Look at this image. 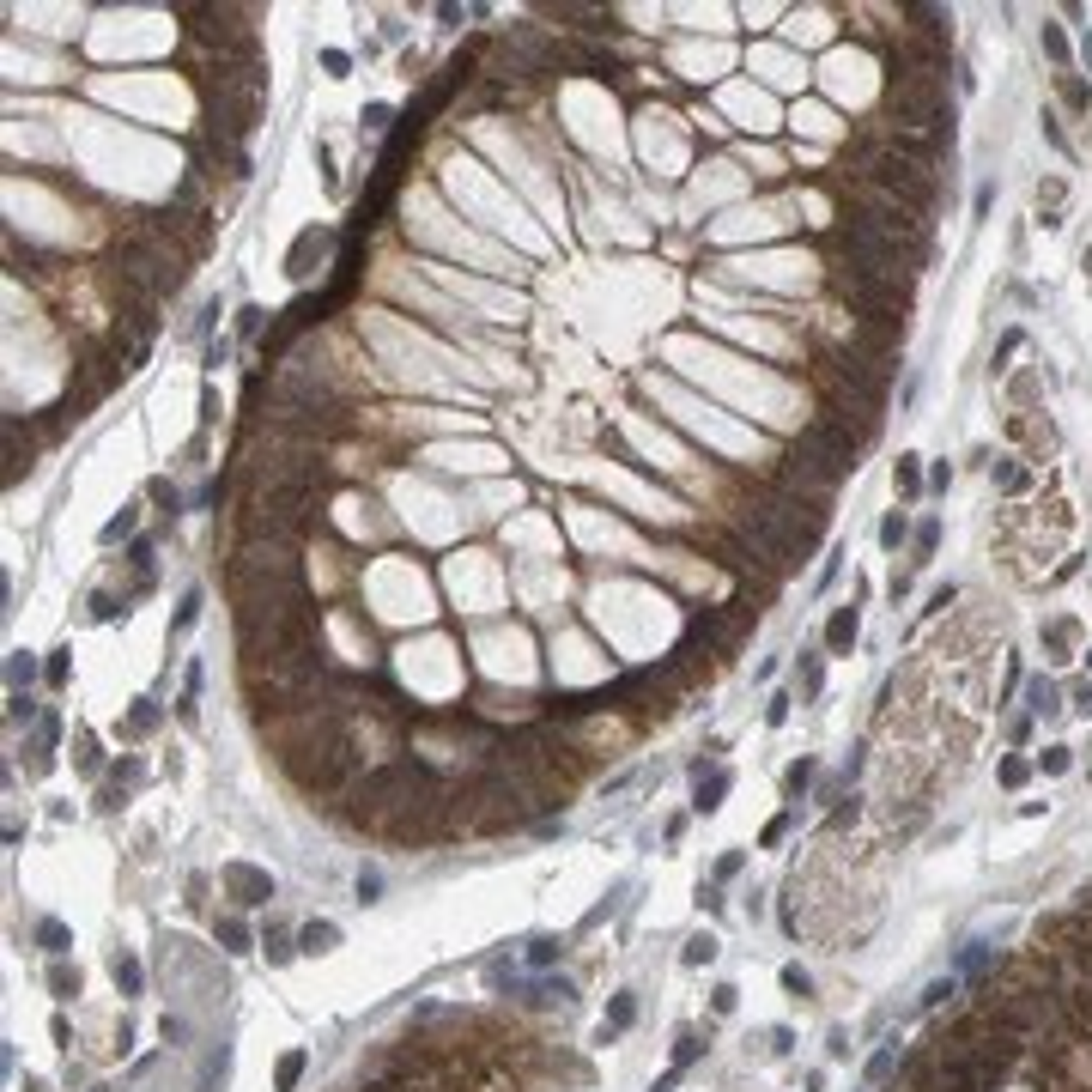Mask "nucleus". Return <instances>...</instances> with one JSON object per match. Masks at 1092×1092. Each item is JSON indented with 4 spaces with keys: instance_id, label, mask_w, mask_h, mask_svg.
<instances>
[{
    "instance_id": "nucleus-1",
    "label": "nucleus",
    "mask_w": 1092,
    "mask_h": 1092,
    "mask_svg": "<svg viewBox=\"0 0 1092 1092\" xmlns=\"http://www.w3.org/2000/svg\"><path fill=\"white\" fill-rule=\"evenodd\" d=\"M189 261H195V255H182L170 237H152V231H140L134 218H128V225L116 231V268H109V273L128 279L140 298L158 304V298H177V291H182Z\"/></svg>"
},
{
    "instance_id": "nucleus-2",
    "label": "nucleus",
    "mask_w": 1092,
    "mask_h": 1092,
    "mask_svg": "<svg viewBox=\"0 0 1092 1092\" xmlns=\"http://www.w3.org/2000/svg\"><path fill=\"white\" fill-rule=\"evenodd\" d=\"M225 589H231V601H237V595H273V589H310V583H304L298 546L237 540L231 558H225Z\"/></svg>"
},
{
    "instance_id": "nucleus-3",
    "label": "nucleus",
    "mask_w": 1092,
    "mask_h": 1092,
    "mask_svg": "<svg viewBox=\"0 0 1092 1092\" xmlns=\"http://www.w3.org/2000/svg\"><path fill=\"white\" fill-rule=\"evenodd\" d=\"M832 291L850 298L856 316H904V310H911V279H904V273H868V268L837 261V268H832Z\"/></svg>"
},
{
    "instance_id": "nucleus-4",
    "label": "nucleus",
    "mask_w": 1092,
    "mask_h": 1092,
    "mask_svg": "<svg viewBox=\"0 0 1092 1092\" xmlns=\"http://www.w3.org/2000/svg\"><path fill=\"white\" fill-rule=\"evenodd\" d=\"M850 467L844 461H832V456H819L814 443H795L783 461H777V486L783 492H801V498H825L832 504V492H837V479H844Z\"/></svg>"
},
{
    "instance_id": "nucleus-5",
    "label": "nucleus",
    "mask_w": 1092,
    "mask_h": 1092,
    "mask_svg": "<svg viewBox=\"0 0 1092 1092\" xmlns=\"http://www.w3.org/2000/svg\"><path fill=\"white\" fill-rule=\"evenodd\" d=\"M225 886L237 892V904H261V898H273V880H268V874H255V868H243V862H231V868H225Z\"/></svg>"
},
{
    "instance_id": "nucleus-6",
    "label": "nucleus",
    "mask_w": 1092,
    "mask_h": 1092,
    "mask_svg": "<svg viewBox=\"0 0 1092 1092\" xmlns=\"http://www.w3.org/2000/svg\"><path fill=\"white\" fill-rule=\"evenodd\" d=\"M825 644H832L837 655H850V644H856V607H837V613L825 619Z\"/></svg>"
},
{
    "instance_id": "nucleus-7",
    "label": "nucleus",
    "mask_w": 1092,
    "mask_h": 1092,
    "mask_svg": "<svg viewBox=\"0 0 1092 1092\" xmlns=\"http://www.w3.org/2000/svg\"><path fill=\"white\" fill-rule=\"evenodd\" d=\"M723 795H728V771H710V777H698V814H716L723 807Z\"/></svg>"
},
{
    "instance_id": "nucleus-8",
    "label": "nucleus",
    "mask_w": 1092,
    "mask_h": 1092,
    "mask_svg": "<svg viewBox=\"0 0 1092 1092\" xmlns=\"http://www.w3.org/2000/svg\"><path fill=\"white\" fill-rule=\"evenodd\" d=\"M304 1068H310V1056H304V1050H291V1056H279V1068H273V1086H279V1092H298V1081H304Z\"/></svg>"
},
{
    "instance_id": "nucleus-9",
    "label": "nucleus",
    "mask_w": 1092,
    "mask_h": 1092,
    "mask_svg": "<svg viewBox=\"0 0 1092 1092\" xmlns=\"http://www.w3.org/2000/svg\"><path fill=\"white\" fill-rule=\"evenodd\" d=\"M334 941H340L334 923H304V929H298V947H304V953H328Z\"/></svg>"
},
{
    "instance_id": "nucleus-10",
    "label": "nucleus",
    "mask_w": 1092,
    "mask_h": 1092,
    "mask_svg": "<svg viewBox=\"0 0 1092 1092\" xmlns=\"http://www.w3.org/2000/svg\"><path fill=\"white\" fill-rule=\"evenodd\" d=\"M109 971H116V989H122V995H140V959L116 953V965H109Z\"/></svg>"
},
{
    "instance_id": "nucleus-11",
    "label": "nucleus",
    "mask_w": 1092,
    "mask_h": 1092,
    "mask_svg": "<svg viewBox=\"0 0 1092 1092\" xmlns=\"http://www.w3.org/2000/svg\"><path fill=\"white\" fill-rule=\"evenodd\" d=\"M892 479H898V492H904V498H916V492H923V474H916V456H898Z\"/></svg>"
},
{
    "instance_id": "nucleus-12",
    "label": "nucleus",
    "mask_w": 1092,
    "mask_h": 1092,
    "mask_svg": "<svg viewBox=\"0 0 1092 1092\" xmlns=\"http://www.w3.org/2000/svg\"><path fill=\"white\" fill-rule=\"evenodd\" d=\"M631 1020H637V1002H631V995H613V1007H607V1032H626Z\"/></svg>"
},
{
    "instance_id": "nucleus-13",
    "label": "nucleus",
    "mask_w": 1092,
    "mask_h": 1092,
    "mask_svg": "<svg viewBox=\"0 0 1092 1092\" xmlns=\"http://www.w3.org/2000/svg\"><path fill=\"white\" fill-rule=\"evenodd\" d=\"M218 941H225V953H249V929L237 923V916H225V923H218Z\"/></svg>"
},
{
    "instance_id": "nucleus-14",
    "label": "nucleus",
    "mask_w": 1092,
    "mask_h": 1092,
    "mask_svg": "<svg viewBox=\"0 0 1092 1092\" xmlns=\"http://www.w3.org/2000/svg\"><path fill=\"white\" fill-rule=\"evenodd\" d=\"M892 1074H898V1050H874V1056H868V1081H874V1086L892 1081Z\"/></svg>"
},
{
    "instance_id": "nucleus-15",
    "label": "nucleus",
    "mask_w": 1092,
    "mask_h": 1092,
    "mask_svg": "<svg viewBox=\"0 0 1092 1092\" xmlns=\"http://www.w3.org/2000/svg\"><path fill=\"white\" fill-rule=\"evenodd\" d=\"M49 989L61 995V1002H67V995H80V971H67V965L55 959V965H49Z\"/></svg>"
},
{
    "instance_id": "nucleus-16",
    "label": "nucleus",
    "mask_w": 1092,
    "mask_h": 1092,
    "mask_svg": "<svg viewBox=\"0 0 1092 1092\" xmlns=\"http://www.w3.org/2000/svg\"><path fill=\"white\" fill-rule=\"evenodd\" d=\"M558 953H565V947H558L553 934H535V941H528V965H553Z\"/></svg>"
},
{
    "instance_id": "nucleus-17",
    "label": "nucleus",
    "mask_w": 1092,
    "mask_h": 1092,
    "mask_svg": "<svg viewBox=\"0 0 1092 1092\" xmlns=\"http://www.w3.org/2000/svg\"><path fill=\"white\" fill-rule=\"evenodd\" d=\"M1025 698H1032V710H1038V716H1050V710H1056V686H1050V680H1032V686H1025Z\"/></svg>"
},
{
    "instance_id": "nucleus-18",
    "label": "nucleus",
    "mask_w": 1092,
    "mask_h": 1092,
    "mask_svg": "<svg viewBox=\"0 0 1092 1092\" xmlns=\"http://www.w3.org/2000/svg\"><path fill=\"white\" fill-rule=\"evenodd\" d=\"M37 941H43V947H49V953H55V959H61V953H67V929H61V923H55V916H49V923H37Z\"/></svg>"
},
{
    "instance_id": "nucleus-19",
    "label": "nucleus",
    "mask_w": 1092,
    "mask_h": 1092,
    "mask_svg": "<svg viewBox=\"0 0 1092 1092\" xmlns=\"http://www.w3.org/2000/svg\"><path fill=\"white\" fill-rule=\"evenodd\" d=\"M261 947H268V959H273V965H286L291 953H298V947H291V934H286V929H268V941H261Z\"/></svg>"
},
{
    "instance_id": "nucleus-20",
    "label": "nucleus",
    "mask_w": 1092,
    "mask_h": 1092,
    "mask_svg": "<svg viewBox=\"0 0 1092 1092\" xmlns=\"http://www.w3.org/2000/svg\"><path fill=\"white\" fill-rule=\"evenodd\" d=\"M1044 55H1050L1056 67H1068V37H1062L1056 25H1044Z\"/></svg>"
},
{
    "instance_id": "nucleus-21",
    "label": "nucleus",
    "mask_w": 1092,
    "mask_h": 1092,
    "mask_svg": "<svg viewBox=\"0 0 1092 1092\" xmlns=\"http://www.w3.org/2000/svg\"><path fill=\"white\" fill-rule=\"evenodd\" d=\"M716 959V941H710V934H692V941H686V965H710Z\"/></svg>"
},
{
    "instance_id": "nucleus-22",
    "label": "nucleus",
    "mask_w": 1092,
    "mask_h": 1092,
    "mask_svg": "<svg viewBox=\"0 0 1092 1092\" xmlns=\"http://www.w3.org/2000/svg\"><path fill=\"white\" fill-rule=\"evenodd\" d=\"M904 535H911V528H904V516H886V522H880V546H886V553H898Z\"/></svg>"
},
{
    "instance_id": "nucleus-23",
    "label": "nucleus",
    "mask_w": 1092,
    "mask_h": 1092,
    "mask_svg": "<svg viewBox=\"0 0 1092 1092\" xmlns=\"http://www.w3.org/2000/svg\"><path fill=\"white\" fill-rule=\"evenodd\" d=\"M1062 103H1068V109H1086V103H1092V91L1074 80V73H1062Z\"/></svg>"
},
{
    "instance_id": "nucleus-24",
    "label": "nucleus",
    "mask_w": 1092,
    "mask_h": 1092,
    "mask_svg": "<svg viewBox=\"0 0 1092 1092\" xmlns=\"http://www.w3.org/2000/svg\"><path fill=\"white\" fill-rule=\"evenodd\" d=\"M134 522H140V516H134V510H122V516H116V522H103V546H116L122 535H134Z\"/></svg>"
},
{
    "instance_id": "nucleus-25",
    "label": "nucleus",
    "mask_w": 1092,
    "mask_h": 1092,
    "mask_svg": "<svg viewBox=\"0 0 1092 1092\" xmlns=\"http://www.w3.org/2000/svg\"><path fill=\"white\" fill-rule=\"evenodd\" d=\"M1025 777H1032V764H1025V759H1002V783H1007V789H1020Z\"/></svg>"
},
{
    "instance_id": "nucleus-26",
    "label": "nucleus",
    "mask_w": 1092,
    "mask_h": 1092,
    "mask_svg": "<svg viewBox=\"0 0 1092 1092\" xmlns=\"http://www.w3.org/2000/svg\"><path fill=\"white\" fill-rule=\"evenodd\" d=\"M783 989H789V995H807V989H814V977H807L801 965H783Z\"/></svg>"
},
{
    "instance_id": "nucleus-27",
    "label": "nucleus",
    "mask_w": 1092,
    "mask_h": 1092,
    "mask_svg": "<svg viewBox=\"0 0 1092 1092\" xmlns=\"http://www.w3.org/2000/svg\"><path fill=\"white\" fill-rule=\"evenodd\" d=\"M30 680H37V662L19 649V655H12V686H30Z\"/></svg>"
},
{
    "instance_id": "nucleus-28",
    "label": "nucleus",
    "mask_w": 1092,
    "mask_h": 1092,
    "mask_svg": "<svg viewBox=\"0 0 1092 1092\" xmlns=\"http://www.w3.org/2000/svg\"><path fill=\"white\" fill-rule=\"evenodd\" d=\"M819 680H825V674H819V655L801 649V686H807V692H819Z\"/></svg>"
},
{
    "instance_id": "nucleus-29",
    "label": "nucleus",
    "mask_w": 1092,
    "mask_h": 1092,
    "mask_svg": "<svg viewBox=\"0 0 1092 1092\" xmlns=\"http://www.w3.org/2000/svg\"><path fill=\"white\" fill-rule=\"evenodd\" d=\"M698 1050H704V1044H698L692 1032H680V1050H674V1068H686V1062H698Z\"/></svg>"
},
{
    "instance_id": "nucleus-30",
    "label": "nucleus",
    "mask_w": 1092,
    "mask_h": 1092,
    "mask_svg": "<svg viewBox=\"0 0 1092 1092\" xmlns=\"http://www.w3.org/2000/svg\"><path fill=\"white\" fill-rule=\"evenodd\" d=\"M807 777H814V764H807V759H801V764H789V777H783L789 795H801V789H807Z\"/></svg>"
},
{
    "instance_id": "nucleus-31",
    "label": "nucleus",
    "mask_w": 1092,
    "mask_h": 1092,
    "mask_svg": "<svg viewBox=\"0 0 1092 1092\" xmlns=\"http://www.w3.org/2000/svg\"><path fill=\"white\" fill-rule=\"evenodd\" d=\"M741 862H746V856H741V850H728L723 862H716V880H735V874H741Z\"/></svg>"
},
{
    "instance_id": "nucleus-32",
    "label": "nucleus",
    "mask_w": 1092,
    "mask_h": 1092,
    "mask_svg": "<svg viewBox=\"0 0 1092 1092\" xmlns=\"http://www.w3.org/2000/svg\"><path fill=\"white\" fill-rule=\"evenodd\" d=\"M237 334H243V340L261 334V310H243V316H237Z\"/></svg>"
},
{
    "instance_id": "nucleus-33",
    "label": "nucleus",
    "mask_w": 1092,
    "mask_h": 1092,
    "mask_svg": "<svg viewBox=\"0 0 1092 1092\" xmlns=\"http://www.w3.org/2000/svg\"><path fill=\"white\" fill-rule=\"evenodd\" d=\"M195 613H200V595H182V607H177V631H182V626H195Z\"/></svg>"
},
{
    "instance_id": "nucleus-34",
    "label": "nucleus",
    "mask_w": 1092,
    "mask_h": 1092,
    "mask_svg": "<svg viewBox=\"0 0 1092 1092\" xmlns=\"http://www.w3.org/2000/svg\"><path fill=\"white\" fill-rule=\"evenodd\" d=\"M783 832H789V814H777L771 825H764V844H783Z\"/></svg>"
},
{
    "instance_id": "nucleus-35",
    "label": "nucleus",
    "mask_w": 1092,
    "mask_h": 1092,
    "mask_svg": "<svg viewBox=\"0 0 1092 1092\" xmlns=\"http://www.w3.org/2000/svg\"><path fill=\"white\" fill-rule=\"evenodd\" d=\"M377 892H383V880H377V874H358V898H365V904H370V898H377Z\"/></svg>"
},
{
    "instance_id": "nucleus-36",
    "label": "nucleus",
    "mask_w": 1092,
    "mask_h": 1092,
    "mask_svg": "<svg viewBox=\"0 0 1092 1092\" xmlns=\"http://www.w3.org/2000/svg\"><path fill=\"white\" fill-rule=\"evenodd\" d=\"M1044 771H1068V746H1050V753H1044Z\"/></svg>"
},
{
    "instance_id": "nucleus-37",
    "label": "nucleus",
    "mask_w": 1092,
    "mask_h": 1092,
    "mask_svg": "<svg viewBox=\"0 0 1092 1092\" xmlns=\"http://www.w3.org/2000/svg\"><path fill=\"white\" fill-rule=\"evenodd\" d=\"M365 128H388V103H370V109H365Z\"/></svg>"
},
{
    "instance_id": "nucleus-38",
    "label": "nucleus",
    "mask_w": 1092,
    "mask_h": 1092,
    "mask_svg": "<svg viewBox=\"0 0 1092 1092\" xmlns=\"http://www.w3.org/2000/svg\"><path fill=\"white\" fill-rule=\"evenodd\" d=\"M30 716H37V704H30V698L19 692V698H12V723H30Z\"/></svg>"
},
{
    "instance_id": "nucleus-39",
    "label": "nucleus",
    "mask_w": 1092,
    "mask_h": 1092,
    "mask_svg": "<svg viewBox=\"0 0 1092 1092\" xmlns=\"http://www.w3.org/2000/svg\"><path fill=\"white\" fill-rule=\"evenodd\" d=\"M916 553H923V558L934 553V522H923V528H916Z\"/></svg>"
},
{
    "instance_id": "nucleus-40",
    "label": "nucleus",
    "mask_w": 1092,
    "mask_h": 1092,
    "mask_svg": "<svg viewBox=\"0 0 1092 1092\" xmlns=\"http://www.w3.org/2000/svg\"><path fill=\"white\" fill-rule=\"evenodd\" d=\"M1074 710H1081V716H1092V686H1081V692H1074Z\"/></svg>"
},
{
    "instance_id": "nucleus-41",
    "label": "nucleus",
    "mask_w": 1092,
    "mask_h": 1092,
    "mask_svg": "<svg viewBox=\"0 0 1092 1092\" xmlns=\"http://www.w3.org/2000/svg\"><path fill=\"white\" fill-rule=\"evenodd\" d=\"M649 1092H674V1074H662V1081H655Z\"/></svg>"
},
{
    "instance_id": "nucleus-42",
    "label": "nucleus",
    "mask_w": 1092,
    "mask_h": 1092,
    "mask_svg": "<svg viewBox=\"0 0 1092 1092\" xmlns=\"http://www.w3.org/2000/svg\"><path fill=\"white\" fill-rule=\"evenodd\" d=\"M1086 662H1092V649H1086Z\"/></svg>"
}]
</instances>
